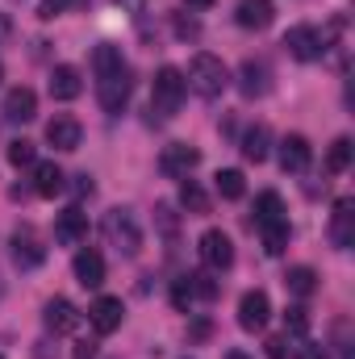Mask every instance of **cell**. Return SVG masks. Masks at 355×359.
I'll return each instance as SVG.
<instances>
[{
    "label": "cell",
    "mask_w": 355,
    "mask_h": 359,
    "mask_svg": "<svg viewBox=\"0 0 355 359\" xmlns=\"http://www.w3.org/2000/svg\"><path fill=\"white\" fill-rule=\"evenodd\" d=\"M117 4H121L126 13H142V8H147V0H117Z\"/></svg>",
    "instance_id": "40"
},
{
    "label": "cell",
    "mask_w": 355,
    "mask_h": 359,
    "mask_svg": "<svg viewBox=\"0 0 355 359\" xmlns=\"http://www.w3.org/2000/svg\"><path fill=\"white\" fill-rule=\"evenodd\" d=\"M121 318H126V305H121V297H96L88 309V322L96 334H113V330H121Z\"/></svg>",
    "instance_id": "13"
},
{
    "label": "cell",
    "mask_w": 355,
    "mask_h": 359,
    "mask_svg": "<svg viewBox=\"0 0 355 359\" xmlns=\"http://www.w3.org/2000/svg\"><path fill=\"white\" fill-rule=\"evenodd\" d=\"M42 322H46L51 334H72V330L80 326V309H76L67 297H51V301L42 305Z\"/></svg>",
    "instance_id": "11"
},
{
    "label": "cell",
    "mask_w": 355,
    "mask_h": 359,
    "mask_svg": "<svg viewBox=\"0 0 355 359\" xmlns=\"http://www.w3.org/2000/svg\"><path fill=\"white\" fill-rule=\"evenodd\" d=\"M301 359H330V355H326L322 343H305V347H301Z\"/></svg>",
    "instance_id": "37"
},
{
    "label": "cell",
    "mask_w": 355,
    "mask_h": 359,
    "mask_svg": "<svg viewBox=\"0 0 355 359\" xmlns=\"http://www.w3.org/2000/svg\"><path fill=\"white\" fill-rule=\"evenodd\" d=\"M76 359H96V347H92V343H80V347H76Z\"/></svg>",
    "instance_id": "41"
},
{
    "label": "cell",
    "mask_w": 355,
    "mask_h": 359,
    "mask_svg": "<svg viewBox=\"0 0 355 359\" xmlns=\"http://www.w3.org/2000/svg\"><path fill=\"white\" fill-rule=\"evenodd\" d=\"M180 205L188 213H209V196H205V188L196 180H180Z\"/></svg>",
    "instance_id": "25"
},
{
    "label": "cell",
    "mask_w": 355,
    "mask_h": 359,
    "mask_svg": "<svg viewBox=\"0 0 355 359\" xmlns=\"http://www.w3.org/2000/svg\"><path fill=\"white\" fill-rule=\"evenodd\" d=\"M0 80H4V63H0Z\"/></svg>",
    "instance_id": "44"
},
{
    "label": "cell",
    "mask_w": 355,
    "mask_h": 359,
    "mask_svg": "<svg viewBox=\"0 0 355 359\" xmlns=\"http://www.w3.org/2000/svg\"><path fill=\"white\" fill-rule=\"evenodd\" d=\"M267 142H272L267 126H251V130L243 134V155H247L251 163H264L267 159Z\"/></svg>",
    "instance_id": "24"
},
{
    "label": "cell",
    "mask_w": 355,
    "mask_h": 359,
    "mask_svg": "<svg viewBox=\"0 0 355 359\" xmlns=\"http://www.w3.org/2000/svg\"><path fill=\"white\" fill-rule=\"evenodd\" d=\"M272 17H276V4L272 0H239L234 4V21L243 29H267Z\"/></svg>",
    "instance_id": "17"
},
{
    "label": "cell",
    "mask_w": 355,
    "mask_h": 359,
    "mask_svg": "<svg viewBox=\"0 0 355 359\" xmlns=\"http://www.w3.org/2000/svg\"><path fill=\"white\" fill-rule=\"evenodd\" d=\"M8 34H13V17H8V13H0V42H4Z\"/></svg>",
    "instance_id": "39"
},
{
    "label": "cell",
    "mask_w": 355,
    "mask_h": 359,
    "mask_svg": "<svg viewBox=\"0 0 355 359\" xmlns=\"http://www.w3.org/2000/svg\"><path fill=\"white\" fill-rule=\"evenodd\" d=\"M184 4H188V8H209L213 0H184Z\"/></svg>",
    "instance_id": "42"
},
{
    "label": "cell",
    "mask_w": 355,
    "mask_h": 359,
    "mask_svg": "<svg viewBox=\"0 0 355 359\" xmlns=\"http://www.w3.org/2000/svg\"><path fill=\"white\" fill-rule=\"evenodd\" d=\"M184 96H188L184 72L172 67V63H163V67L155 72V84H151V109H155L159 117H176L180 104H184Z\"/></svg>",
    "instance_id": "4"
},
{
    "label": "cell",
    "mask_w": 355,
    "mask_h": 359,
    "mask_svg": "<svg viewBox=\"0 0 355 359\" xmlns=\"http://www.w3.org/2000/svg\"><path fill=\"white\" fill-rule=\"evenodd\" d=\"M172 29H176L180 42H196V38H201V21H196V17H184V13L172 17Z\"/></svg>",
    "instance_id": "30"
},
{
    "label": "cell",
    "mask_w": 355,
    "mask_h": 359,
    "mask_svg": "<svg viewBox=\"0 0 355 359\" xmlns=\"http://www.w3.org/2000/svg\"><path fill=\"white\" fill-rule=\"evenodd\" d=\"M42 259H46L42 238H38L29 226H21V230L13 234V264H17L21 271H34V268H42Z\"/></svg>",
    "instance_id": "9"
},
{
    "label": "cell",
    "mask_w": 355,
    "mask_h": 359,
    "mask_svg": "<svg viewBox=\"0 0 355 359\" xmlns=\"http://www.w3.org/2000/svg\"><path fill=\"white\" fill-rule=\"evenodd\" d=\"M88 0H38V17L42 21H51V17H59V13H67V8H84Z\"/></svg>",
    "instance_id": "31"
},
{
    "label": "cell",
    "mask_w": 355,
    "mask_h": 359,
    "mask_svg": "<svg viewBox=\"0 0 355 359\" xmlns=\"http://www.w3.org/2000/svg\"><path fill=\"white\" fill-rule=\"evenodd\" d=\"M188 280H192V297H201V301H213V297L222 292V288H217V280H213L209 271H192Z\"/></svg>",
    "instance_id": "29"
},
{
    "label": "cell",
    "mask_w": 355,
    "mask_h": 359,
    "mask_svg": "<svg viewBox=\"0 0 355 359\" xmlns=\"http://www.w3.org/2000/svg\"><path fill=\"white\" fill-rule=\"evenodd\" d=\"M188 88L196 92L201 100H217L226 84H230V72H226V63L217 59V55H196L192 63H188Z\"/></svg>",
    "instance_id": "2"
},
{
    "label": "cell",
    "mask_w": 355,
    "mask_h": 359,
    "mask_svg": "<svg viewBox=\"0 0 355 359\" xmlns=\"http://www.w3.org/2000/svg\"><path fill=\"white\" fill-rule=\"evenodd\" d=\"M284 46H288V55H293V59L314 63V59H322V55H326V34H322V29H314V25H293V29L284 34Z\"/></svg>",
    "instance_id": "6"
},
{
    "label": "cell",
    "mask_w": 355,
    "mask_h": 359,
    "mask_svg": "<svg viewBox=\"0 0 355 359\" xmlns=\"http://www.w3.org/2000/svg\"><path fill=\"white\" fill-rule=\"evenodd\" d=\"M267 313H272V301H267L264 288H251V292H243V301H239V326L243 330H264L267 326Z\"/></svg>",
    "instance_id": "12"
},
{
    "label": "cell",
    "mask_w": 355,
    "mask_h": 359,
    "mask_svg": "<svg viewBox=\"0 0 355 359\" xmlns=\"http://www.w3.org/2000/svg\"><path fill=\"white\" fill-rule=\"evenodd\" d=\"M226 359H247V355H243V351H230V355H226Z\"/></svg>",
    "instance_id": "43"
},
{
    "label": "cell",
    "mask_w": 355,
    "mask_h": 359,
    "mask_svg": "<svg viewBox=\"0 0 355 359\" xmlns=\"http://www.w3.org/2000/svg\"><path fill=\"white\" fill-rule=\"evenodd\" d=\"M284 288H288L293 297H301V301H305V297H314V292H318V271L305 268V264H297V268L284 271Z\"/></svg>",
    "instance_id": "23"
},
{
    "label": "cell",
    "mask_w": 355,
    "mask_h": 359,
    "mask_svg": "<svg viewBox=\"0 0 355 359\" xmlns=\"http://www.w3.org/2000/svg\"><path fill=\"white\" fill-rule=\"evenodd\" d=\"M347 330H351L347 322L335 326V351H339V359H351V339H347Z\"/></svg>",
    "instance_id": "35"
},
{
    "label": "cell",
    "mask_w": 355,
    "mask_h": 359,
    "mask_svg": "<svg viewBox=\"0 0 355 359\" xmlns=\"http://www.w3.org/2000/svg\"><path fill=\"white\" fill-rule=\"evenodd\" d=\"M76 192H80V196H92V192H96L92 176H76Z\"/></svg>",
    "instance_id": "38"
},
{
    "label": "cell",
    "mask_w": 355,
    "mask_h": 359,
    "mask_svg": "<svg viewBox=\"0 0 355 359\" xmlns=\"http://www.w3.org/2000/svg\"><path fill=\"white\" fill-rule=\"evenodd\" d=\"M196 163H201V151H196V147H188V142H168V147H163V155H159V172H163V176H172V180H188Z\"/></svg>",
    "instance_id": "8"
},
{
    "label": "cell",
    "mask_w": 355,
    "mask_h": 359,
    "mask_svg": "<svg viewBox=\"0 0 355 359\" xmlns=\"http://www.w3.org/2000/svg\"><path fill=\"white\" fill-rule=\"evenodd\" d=\"M67 188V176L59 163H34V192L38 196H59Z\"/></svg>",
    "instance_id": "21"
},
{
    "label": "cell",
    "mask_w": 355,
    "mask_h": 359,
    "mask_svg": "<svg viewBox=\"0 0 355 359\" xmlns=\"http://www.w3.org/2000/svg\"><path fill=\"white\" fill-rule=\"evenodd\" d=\"M196 251H201V264H205V271L234 268V243H230V234H226V230H205Z\"/></svg>",
    "instance_id": "5"
},
{
    "label": "cell",
    "mask_w": 355,
    "mask_h": 359,
    "mask_svg": "<svg viewBox=\"0 0 355 359\" xmlns=\"http://www.w3.org/2000/svg\"><path fill=\"white\" fill-rule=\"evenodd\" d=\"M92 72H96V100H100V109L105 113H121L130 104V88H134L130 63L121 59V50L113 42H100L92 50Z\"/></svg>",
    "instance_id": "1"
},
{
    "label": "cell",
    "mask_w": 355,
    "mask_h": 359,
    "mask_svg": "<svg viewBox=\"0 0 355 359\" xmlns=\"http://www.w3.org/2000/svg\"><path fill=\"white\" fill-rule=\"evenodd\" d=\"M192 301H196V297H192V280H188V276H176V280H172V305H176V309H188Z\"/></svg>",
    "instance_id": "33"
},
{
    "label": "cell",
    "mask_w": 355,
    "mask_h": 359,
    "mask_svg": "<svg viewBox=\"0 0 355 359\" xmlns=\"http://www.w3.org/2000/svg\"><path fill=\"white\" fill-rule=\"evenodd\" d=\"M309 159H314V151H309L305 134H284V138H280V168H284V172L301 176V172L309 168Z\"/></svg>",
    "instance_id": "15"
},
{
    "label": "cell",
    "mask_w": 355,
    "mask_h": 359,
    "mask_svg": "<svg viewBox=\"0 0 355 359\" xmlns=\"http://www.w3.org/2000/svg\"><path fill=\"white\" fill-rule=\"evenodd\" d=\"M255 226H260V230H272V226H288L280 192H260V196H255Z\"/></svg>",
    "instance_id": "20"
},
{
    "label": "cell",
    "mask_w": 355,
    "mask_h": 359,
    "mask_svg": "<svg viewBox=\"0 0 355 359\" xmlns=\"http://www.w3.org/2000/svg\"><path fill=\"white\" fill-rule=\"evenodd\" d=\"M105 238L109 247H117L126 259H134L142 251V222L134 209H109L105 213Z\"/></svg>",
    "instance_id": "3"
},
{
    "label": "cell",
    "mask_w": 355,
    "mask_h": 359,
    "mask_svg": "<svg viewBox=\"0 0 355 359\" xmlns=\"http://www.w3.org/2000/svg\"><path fill=\"white\" fill-rule=\"evenodd\" d=\"M0 113L8 121H34L38 117V96H34V88H13L4 96V109Z\"/></svg>",
    "instance_id": "19"
},
{
    "label": "cell",
    "mask_w": 355,
    "mask_h": 359,
    "mask_svg": "<svg viewBox=\"0 0 355 359\" xmlns=\"http://www.w3.org/2000/svg\"><path fill=\"white\" fill-rule=\"evenodd\" d=\"M80 92H84V76H80V67L59 63V67L51 72V96H55V100H76Z\"/></svg>",
    "instance_id": "18"
},
{
    "label": "cell",
    "mask_w": 355,
    "mask_h": 359,
    "mask_svg": "<svg viewBox=\"0 0 355 359\" xmlns=\"http://www.w3.org/2000/svg\"><path fill=\"white\" fill-rule=\"evenodd\" d=\"M272 88V72H267L264 59H247L243 67H239V92L247 96V100H255V96H267Z\"/></svg>",
    "instance_id": "16"
},
{
    "label": "cell",
    "mask_w": 355,
    "mask_h": 359,
    "mask_svg": "<svg viewBox=\"0 0 355 359\" xmlns=\"http://www.w3.org/2000/svg\"><path fill=\"white\" fill-rule=\"evenodd\" d=\"M213 184H217V196H222V201H239V196L247 192V180H243V172H234V168L217 172Z\"/></svg>",
    "instance_id": "26"
},
{
    "label": "cell",
    "mask_w": 355,
    "mask_h": 359,
    "mask_svg": "<svg viewBox=\"0 0 355 359\" xmlns=\"http://www.w3.org/2000/svg\"><path fill=\"white\" fill-rule=\"evenodd\" d=\"M80 138H84V130H80L76 117L59 113V117L46 121V142H51L55 151H80Z\"/></svg>",
    "instance_id": "14"
},
{
    "label": "cell",
    "mask_w": 355,
    "mask_h": 359,
    "mask_svg": "<svg viewBox=\"0 0 355 359\" xmlns=\"http://www.w3.org/2000/svg\"><path fill=\"white\" fill-rule=\"evenodd\" d=\"M264 347H267V359H288V339H280V334L267 339Z\"/></svg>",
    "instance_id": "36"
},
{
    "label": "cell",
    "mask_w": 355,
    "mask_h": 359,
    "mask_svg": "<svg viewBox=\"0 0 355 359\" xmlns=\"http://www.w3.org/2000/svg\"><path fill=\"white\" fill-rule=\"evenodd\" d=\"M284 247H288V226H272V230H264V251L267 255H284Z\"/></svg>",
    "instance_id": "32"
},
{
    "label": "cell",
    "mask_w": 355,
    "mask_h": 359,
    "mask_svg": "<svg viewBox=\"0 0 355 359\" xmlns=\"http://www.w3.org/2000/svg\"><path fill=\"white\" fill-rule=\"evenodd\" d=\"M351 138H335V142H330V155H326V172H335V176H339V172H347V168H351Z\"/></svg>",
    "instance_id": "27"
},
{
    "label": "cell",
    "mask_w": 355,
    "mask_h": 359,
    "mask_svg": "<svg viewBox=\"0 0 355 359\" xmlns=\"http://www.w3.org/2000/svg\"><path fill=\"white\" fill-rule=\"evenodd\" d=\"M284 326H288L293 334H305V330H309V313H305V305H293V309H284Z\"/></svg>",
    "instance_id": "34"
},
{
    "label": "cell",
    "mask_w": 355,
    "mask_h": 359,
    "mask_svg": "<svg viewBox=\"0 0 355 359\" xmlns=\"http://www.w3.org/2000/svg\"><path fill=\"white\" fill-rule=\"evenodd\" d=\"M55 243L59 247H84L88 243V213L80 205H72L55 217Z\"/></svg>",
    "instance_id": "7"
},
{
    "label": "cell",
    "mask_w": 355,
    "mask_h": 359,
    "mask_svg": "<svg viewBox=\"0 0 355 359\" xmlns=\"http://www.w3.org/2000/svg\"><path fill=\"white\" fill-rule=\"evenodd\" d=\"M330 243L339 251L355 247V201L351 196H339L335 201V213H330Z\"/></svg>",
    "instance_id": "10"
},
{
    "label": "cell",
    "mask_w": 355,
    "mask_h": 359,
    "mask_svg": "<svg viewBox=\"0 0 355 359\" xmlns=\"http://www.w3.org/2000/svg\"><path fill=\"white\" fill-rule=\"evenodd\" d=\"M72 268H76V280L84 288H100L105 284V259H100V251H80Z\"/></svg>",
    "instance_id": "22"
},
{
    "label": "cell",
    "mask_w": 355,
    "mask_h": 359,
    "mask_svg": "<svg viewBox=\"0 0 355 359\" xmlns=\"http://www.w3.org/2000/svg\"><path fill=\"white\" fill-rule=\"evenodd\" d=\"M0 359H4V355H0Z\"/></svg>",
    "instance_id": "45"
},
{
    "label": "cell",
    "mask_w": 355,
    "mask_h": 359,
    "mask_svg": "<svg viewBox=\"0 0 355 359\" xmlns=\"http://www.w3.org/2000/svg\"><path fill=\"white\" fill-rule=\"evenodd\" d=\"M34 159H38V151H34L29 138H13L8 142V163L13 168H34Z\"/></svg>",
    "instance_id": "28"
}]
</instances>
